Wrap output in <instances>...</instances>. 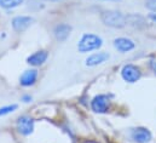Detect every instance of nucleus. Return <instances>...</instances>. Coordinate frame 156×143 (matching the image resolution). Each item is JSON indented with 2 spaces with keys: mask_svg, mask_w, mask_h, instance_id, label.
Masks as SVG:
<instances>
[{
  "mask_svg": "<svg viewBox=\"0 0 156 143\" xmlns=\"http://www.w3.org/2000/svg\"><path fill=\"white\" fill-rule=\"evenodd\" d=\"M103 44V40L94 34H85L80 39L78 44V50L81 53L91 52L93 50H98Z\"/></svg>",
  "mask_w": 156,
  "mask_h": 143,
  "instance_id": "1",
  "label": "nucleus"
},
{
  "mask_svg": "<svg viewBox=\"0 0 156 143\" xmlns=\"http://www.w3.org/2000/svg\"><path fill=\"white\" fill-rule=\"evenodd\" d=\"M102 21L105 26L113 28H122L126 26V16L119 11H105L102 13Z\"/></svg>",
  "mask_w": 156,
  "mask_h": 143,
  "instance_id": "2",
  "label": "nucleus"
},
{
  "mask_svg": "<svg viewBox=\"0 0 156 143\" xmlns=\"http://www.w3.org/2000/svg\"><path fill=\"white\" fill-rule=\"evenodd\" d=\"M121 75L125 81L127 82H136L139 80L142 73H140V69L133 64H127L122 68L121 71Z\"/></svg>",
  "mask_w": 156,
  "mask_h": 143,
  "instance_id": "3",
  "label": "nucleus"
},
{
  "mask_svg": "<svg viewBox=\"0 0 156 143\" xmlns=\"http://www.w3.org/2000/svg\"><path fill=\"white\" fill-rule=\"evenodd\" d=\"M109 106H110L109 98L105 95H98L91 102L92 110L96 112V113H105V112H108L109 110Z\"/></svg>",
  "mask_w": 156,
  "mask_h": 143,
  "instance_id": "4",
  "label": "nucleus"
},
{
  "mask_svg": "<svg viewBox=\"0 0 156 143\" xmlns=\"http://www.w3.org/2000/svg\"><path fill=\"white\" fill-rule=\"evenodd\" d=\"M17 127H18V131L22 134V135H30L34 130V121L32 118L29 116H21L18 120H17Z\"/></svg>",
  "mask_w": 156,
  "mask_h": 143,
  "instance_id": "5",
  "label": "nucleus"
},
{
  "mask_svg": "<svg viewBox=\"0 0 156 143\" xmlns=\"http://www.w3.org/2000/svg\"><path fill=\"white\" fill-rule=\"evenodd\" d=\"M33 21L34 20L29 16H17L12 20V28L16 32H23L33 23Z\"/></svg>",
  "mask_w": 156,
  "mask_h": 143,
  "instance_id": "6",
  "label": "nucleus"
},
{
  "mask_svg": "<svg viewBox=\"0 0 156 143\" xmlns=\"http://www.w3.org/2000/svg\"><path fill=\"white\" fill-rule=\"evenodd\" d=\"M132 138L137 143H147L151 140V132L145 127H137L132 131Z\"/></svg>",
  "mask_w": 156,
  "mask_h": 143,
  "instance_id": "7",
  "label": "nucleus"
},
{
  "mask_svg": "<svg viewBox=\"0 0 156 143\" xmlns=\"http://www.w3.org/2000/svg\"><path fill=\"white\" fill-rule=\"evenodd\" d=\"M108 58H109V55L107 52H97V53H93V55L88 56L85 61V64L87 67H94V66L104 63Z\"/></svg>",
  "mask_w": 156,
  "mask_h": 143,
  "instance_id": "8",
  "label": "nucleus"
},
{
  "mask_svg": "<svg viewBox=\"0 0 156 143\" xmlns=\"http://www.w3.org/2000/svg\"><path fill=\"white\" fill-rule=\"evenodd\" d=\"M114 46L120 52H128L134 49V42L127 38H117L114 40Z\"/></svg>",
  "mask_w": 156,
  "mask_h": 143,
  "instance_id": "9",
  "label": "nucleus"
},
{
  "mask_svg": "<svg viewBox=\"0 0 156 143\" xmlns=\"http://www.w3.org/2000/svg\"><path fill=\"white\" fill-rule=\"evenodd\" d=\"M70 32H72V27H70L69 24H66V23H62V24L56 26V28H55V31H53L56 39L59 40V41L67 40V38L69 36Z\"/></svg>",
  "mask_w": 156,
  "mask_h": 143,
  "instance_id": "10",
  "label": "nucleus"
},
{
  "mask_svg": "<svg viewBox=\"0 0 156 143\" xmlns=\"http://www.w3.org/2000/svg\"><path fill=\"white\" fill-rule=\"evenodd\" d=\"M47 56H48V53H47V51H38V52H35V53H33V55H30L28 58H27V62L29 63V64H32V66H41L44 62H46V60H47Z\"/></svg>",
  "mask_w": 156,
  "mask_h": 143,
  "instance_id": "11",
  "label": "nucleus"
},
{
  "mask_svg": "<svg viewBox=\"0 0 156 143\" xmlns=\"http://www.w3.org/2000/svg\"><path fill=\"white\" fill-rule=\"evenodd\" d=\"M37 78H38V71H35V69L26 71L21 76V85L32 86L37 81Z\"/></svg>",
  "mask_w": 156,
  "mask_h": 143,
  "instance_id": "12",
  "label": "nucleus"
},
{
  "mask_svg": "<svg viewBox=\"0 0 156 143\" xmlns=\"http://www.w3.org/2000/svg\"><path fill=\"white\" fill-rule=\"evenodd\" d=\"M126 24L139 28V27H143L145 24V21L139 15H128V16H126Z\"/></svg>",
  "mask_w": 156,
  "mask_h": 143,
  "instance_id": "13",
  "label": "nucleus"
},
{
  "mask_svg": "<svg viewBox=\"0 0 156 143\" xmlns=\"http://www.w3.org/2000/svg\"><path fill=\"white\" fill-rule=\"evenodd\" d=\"M23 4V0H0V6L4 9H13Z\"/></svg>",
  "mask_w": 156,
  "mask_h": 143,
  "instance_id": "14",
  "label": "nucleus"
},
{
  "mask_svg": "<svg viewBox=\"0 0 156 143\" xmlns=\"http://www.w3.org/2000/svg\"><path fill=\"white\" fill-rule=\"evenodd\" d=\"M16 109H17V106H16V105H11V106H6V107L0 108V116L6 115V114H9V113H11V112H13V110H16Z\"/></svg>",
  "mask_w": 156,
  "mask_h": 143,
  "instance_id": "15",
  "label": "nucleus"
},
{
  "mask_svg": "<svg viewBox=\"0 0 156 143\" xmlns=\"http://www.w3.org/2000/svg\"><path fill=\"white\" fill-rule=\"evenodd\" d=\"M145 6H147L149 10H151L153 12H156V0H147Z\"/></svg>",
  "mask_w": 156,
  "mask_h": 143,
  "instance_id": "16",
  "label": "nucleus"
},
{
  "mask_svg": "<svg viewBox=\"0 0 156 143\" xmlns=\"http://www.w3.org/2000/svg\"><path fill=\"white\" fill-rule=\"evenodd\" d=\"M150 67H151V69L153 72L156 74V60H153V61H150Z\"/></svg>",
  "mask_w": 156,
  "mask_h": 143,
  "instance_id": "17",
  "label": "nucleus"
},
{
  "mask_svg": "<svg viewBox=\"0 0 156 143\" xmlns=\"http://www.w3.org/2000/svg\"><path fill=\"white\" fill-rule=\"evenodd\" d=\"M149 18H150V20H153L154 22H156V12H154V13H150V15H149Z\"/></svg>",
  "mask_w": 156,
  "mask_h": 143,
  "instance_id": "18",
  "label": "nucleus"
},
{
  "mask_svg": "<svg viewBox=\"0 0 156 143\" xmlns=\"http://www.w3.org/2000/svg\"><path fill=\"white\" fill-rule=\"evenodd\" d=\"M23 100H24V102H29V100H32L29 96H26V97H23Z\"/></svg>",
  "mask_w": 156,
  "mask_h": 143,
  "instance_id": "19",
  "label": "nucleus"
},
{
  "mask_svg": "<svg viewBox=\"0 0 156 143\" xmlns=\"http://www.w3.org/2000/svg\"><path fill=\"white\" fill-rule=\"evenodd\" d=\"M44 1H51V2H61L63 0H44Z\"/></svg>",
  "mask_w": 156,
  "mask_h": 143,
  "instance_id": "20",
  "label": "nucleus"
},
{
  "mask_svg": "<svg viewBox=\"0 0 156 143\" xmlns=\"http://www.w3.org/2000/svg\"><path fill=\"white\" fill-rule=\"evenodd\" d=\"M114 1H117V0H114Z\"/></svg>",
  "mask_w": 156,
  "mask_h": 143,
  "instance_id": "21",
  "label": "nucleus"
}]
</instances>
